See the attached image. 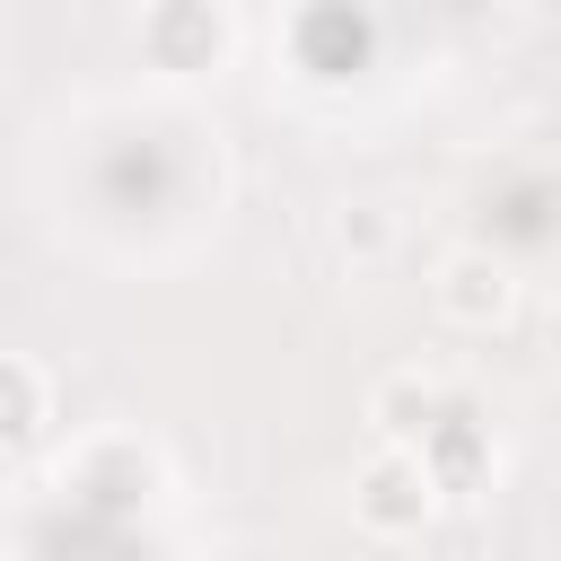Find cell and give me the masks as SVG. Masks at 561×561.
Listing matches in <instances>:
<instances>
[{
	"mask_svg": "<svg viewBox=\"0 0 561 561\" xmlns=\"http://www.w3.org/2000/svg\"><path fill=\"white\" fill-rule=\"evenodd\" d=\"M26 430H35V377L0 368V438H26Z\"/></svg>",
	"mask_w": 561,
	"mask_h": 561,
	"instance_id": "cell-1",
	"label": "cell"
}]
</instances>
